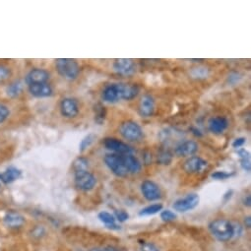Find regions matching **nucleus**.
Here are the masks:
<instances>
[{
    "label": "nucleus",
    "instance_id": "f257e3e1",
    "mask_svg": "<svg viewBox=\"0 0 251 251\" xmlns=\"http://www.w3.org/2000/svg\"><path fill=\"white\" fill-rule=\"evenodd\" d=\"M139 87L131 84H111L105 88L102 98L108 103H116L120 100L130 101L135 99L139 94Z\"/></svg>",
    "mask_w": 251,
    "mask_h": 251
},
{
    "label": "nucleus",
    "instance_id": "f03ea898",
    "mask_svg": "<svg viewBox=\"0 0 251 251\" xmlns=\"http://www.w3.org/2000/svg\"><path fill=\"white\" fill-rule=\"evenodd\" d=\"M209 231L220 241H229L233 236V224L225 219H217L209 224Z\"/></svg>",
    "mask_w": 251,
    "mask_h": 251
},
{
    "label": "nucleus",
    "instance_id": "7ed1b4c3",
    "mask_svg": "<svg viewBox=\"0 0 251 251\" xmlns=\"http://www.w3.org/2000/svg\"><path fill=\"white\" fill-rule=\"evenodd\" d=\"M126 155L108 154L105 157L106 164L108 165V169L117 177L124 178L129 175L127 163H126Z\"/></svg>",
    "mask_w": 251,
    "mask_h": 251
},
{
    "label": "nucleus",
    "instance_id": "20e7f679",
    "mask_svg": "<svg viewBox=\"0 0 251 251\" xmlns=\"http://www.w3.org/2000/svg\"><path fill=\"white\" fill-rule=\"evenodd\" d=\"M55 68L58 74L66 80H75L80 73V66L75 59L58 58L55 60Z\"/></svg>",
    "mask_w": 251,
    "mask_h": 251
},
{
    "label": "nucleus",
    "instance_id": "39448f33",
    "mask_svg": "<svg viewBox=\"0 0 251 251\" xmlns=\"http://www.w3.org/2000/svg\"><path fill=\"white\" fill-rule=\"evenodd\" d=\"M119 132L124 139L129 141H139L144 136L140 125L132 120L122 122L119 127Z\"/></svg>",
    "mask_w": 251,
    "mask_h": 251
},
{
    "label": "nucleus",
    "instance_id": "423d86ee",
    "mask_svg": "<svg viewBox=\"0 0 251 251\" xmlns=\"http://www.w3.org/2000/svg\"><path fill=\"white\" fill-rule=\"evenodd\" d=\"M74 180L75 186L81 191H90L97 183L95 176L88 171L74 173Z\"/></svg>",
    "mask_w": 251,
    "mask_h": 251
},
{
    "label": "nucleus",
    "instance_id": "0eeeda50",
    "mask_svg": "<svg viewBox=\"0 0 251 251\" xmlns=\"http://www.w3.org/2000/svg\"><path fill=\"white\" fill-rule=\"evenodd\" d=\"M199 201H200L199 196L195 193H191V194L186 195L183 198L177 200L175 202V204L173 205V207L176 211L184 213V212L190 211V210H192V209L196 208L199 204Z\"/></svg>",
    "mask_w": 251,
    "mask_h": 251
},
{
    "label": "nucleus",
    "instance_id": "6e6552de",
    "mask_svg": "<svg viewBox=\"0 0 251 251\" xmlns=\"http://www.w3.org/2000/svg\"><path fill=\"white\" fill-rule=\"evenodd\" d=\"M50 79V73L43 68H34L28 72L25 77V83L27 85H33V84H43L48 83Z\"/></svg>",
    "mask_w": 251,
    "mask_h": 251
},
{
    "label": "nucleus",
    "instance_id": "1a4fd4ad",
    "mask_svg": "<svg viewBox=\"0 0 251 251\" xmlns=\"http://www.w3.org/2000/svg\"><path fill=\"white\" fill-rule=\"evenodd\" d=\"M104 145L108 150H110L114 152V154H121V155H126V154H132L133 149L118 139L115 138H107L104 140Z\"/></svg>",
    "mask_w": 251,
    "mask_h": 251
},
{
    "label": "nucleus",
    "instance_id": "9d476101",
    "mask_svg": "<svg viewBox=\"0 0 251 251\" xmlns=\"http://www.w3.org/2000/svg\"><path fill=\"white\" fill-rule=\"evenodd\" d=\"M113 69L121 75H131L136 70V65L132 59L118 58L113 62Z\"/></svg>",
    "mask_w": 251,
    "mask_h": 251
},
{
    "label": "nucleus",
    "instance_id": "9b49d317",
    "mask_svg": "<svg viewBox=\"0 0 251 251\" xmlns=\"http://www.w3.org/2000/svg\"><path fill=\"white\" fill-rule=\"evenodd\" d=\"M60 112L66 118H74L79 113L78 103L71 98H64L60 102Z\"/></svg>",
    "mask_w": 251,
    "mask_h": 251
},
{
    "label": "nucleus",
    "instance_id": "f8f14e48",
    "mask_svg": "<svg viewBox=\"0 0 251 251\" xmlns=\"http://www.w3.org/2000/svg\"><path fill=\"white\" fill-rule=\"evenodd\" d=\"M143 196L148 201H155L161 198V189L157 183L152 180H145L141 184Z\"/></svg>",
    "mask_w": 251,
    "mask_h": 251
},
{
    "label": "nucleus",
    "instance_id": "ddd939ff",
    "mask_svg": "<svg viewBox=\"0 0 251 251\" xmlns=\"http://www.w3.org/2000/svg\"><path fill=\"white\" fill-rule=\"evenodd\" d=\"M207 164L208 162L204 159L200 157H191L184 162L183 170L187 174H198L205 169Z\"/></svg>",
    "mask_w": 251,
    "mask_h": 251
},
{
    "label": "nucleus",
    "instance_id": "4468645a",
    "mask_svg": "<svg viewBox=\"0 0 251 251\" xmlns=\"http://www.w3.org/2000/svg\"><path fill=\"white\" fill-rule=\"evenodd\" d=\"M29 93L36 98H48L51 97L54 93L53 87L49 83L43 84H33L28 86Z\"/></svg>",
    "mask_w": 251,
    "mask_h": 251
},
{
    "label": "nucleus",
    "instance_id": "2eb2a0df",
    "mask_svg": "<svg viewBox=\"0 0 251 251\" xmlns=\"http://www.w3.org/2000/svg\"><path fill=\"white\" fill-rule=\"evenodd\" d=\"M155 108H156V105L153 97H151L150 95L143 96L138 107L139 114L143 117H150L154 114Z\"/></svg>",
    "mask_w": 251,
    "mask_h": 251
},
{
    "label": "nucleus",
    "instance_id": "dca6fc26",
    "mask_svg": "<svg viewBox=\"0 0 251 251\" xmlns=\"http://www.w3.org/2000/svg\"><path fill=\"white\" fill-rule=\"evenodd\" d=\"M208 127L211 132L221 134L229 127V120L224 116L212 117L208 122Z\"/></svg>",
    "mask_w": 251,
    "mask_h": 251
},
{
    "label": "nucleus",
    "instance_id": "f3484780",
    "mask_svg": "<svg viewBox=\"0 0 251 251\" xmlns=\"http://www.w3.org/2000/svg\"><path fill=\"white\" fill-rule=\"evenodd\" d=\"M198 151V145L194 141H185L177 147L175 153L179 157L192 156Z\"/></svg>",
    "mask_w": 251,
    "mask_h": 251
},
{
    "label": "nucleus",
    "instance_id": "a211bd4d",
    "mask_svg": "<svg viewBox=\"0 0 251 251\" xmlns=\"http://www.w3.org/2000/svg\"><path fill=\"white\" fill-rule=\"evenodd\" d=\"M4 223L9 228L18 229L25 224V218L17 212H9L4 217Z\"/></svg>",
    "mask_w": 251,
    "mask_h": 251
},
{
    "label": "nucleus",
    "instance_id": "6ab92c4d",
    "mask_svg": "<svg viewBox=\"0 0 251 251\" xmlns=\"http://www.w3.org/2000/svg\"><path fill=\"white\" fill-rule=\"evenodd\" d=\"M21 177V171L17 167L10 166L3 173L0 174V180L4 183H11Z\"/></svg>",
    "mask_w": 251,
    "mask_h": 251
},
{
    "label": "nucleus",
    "instance_id": "aec40b11",
    "mask_svg": "<svg viewBox=\"0 0 251 251\" xmlns=\"http://www.w3.org/2000/svg\"><path fill=\"white\" fill-rule=\"evenodd\" d=\"M89 169V161L84 157L76 158L72 162V170L74 173L88 171Z\"/></svg>",
    "mask_w": 251,
    "mask_h": 251
},
{
    "label": "nucleus",
    "instance_id": "412c9836",
    "mask_svg": "<svg viewBox=\"0 0 251 251\" xmlns=\"http://www.w3.org/2000/svg\"><path fill=\"white\" fill-rule=\"evenodd\" d=\"M23 91V84L20 81H14L10 83L6 88V93L10 98H17Z\"/></svg>",
    "mask_w": 251,
    "mask_h": 251
},
{
    "label": "nucleus",
    "instance_id": "4be33fe9",
    "mask_svg": "<svg viewBox=\"0 0 251 251\" xmlns=\"http://www.w3.org/2000/svg\"><path fill=\"white\" fill-rule=\"evenodd\" d=\"M100 221L102 223H104L108 228L109 229H118L116 228L117 226L115 225V218L113 215L108 213V212H101L99 215H98Z\"/></svg>",
    "mask_w": 251,
    "mask_h": 251
},
{
    "label": "nucleus",
    "instance_id": "5701e85b",
    "mask_svg": "<svg viewBox=\"0 0 251 251\" xmlns=\"http://www.w3.org/2000/svg\"><path fill=\"white\" fill-rule=\"evenodd\" d=\"M161 209H162L161 204H153V205H150V206L144 208L143 210H141L139 212V215L140 216H152V215H155V214L159 213L160 211H161Z\"/></svg>",
    "mask_w": 251,
    "mask_h": 251
},
{
    "label": "nucleus",
    "instance_id": "b1692460",
    "mask_svg": "<svg viewBox=\"0 0 251 251\" xmlns=\"http://www.w3.org/2000/svg\"><path fill=\"white\" fill-rule=\"evenodd\" d=\"M209 74H210V71L206 67H195L190 71V75L195 79H205Z\"/></svg>",
    "mask_w": 251,
    "mask_h": 251
},
{
    "label": "nucleus",
    "instance_id": "393cba45",
    "mask_svg": "<svg viewBox=\"0 0 251 251\" xmlns=\"http://www.w3.org/2000/svg\"><path fill=\"white\" fill-rule=\"evenodd\" d=\"M106 115H107L106 108L100 104L96 105L95 106V120L99 124H102L106 119Z\"/></svg>",
    "mask_w": 251,
    "mask_h": 251
},
{
    "label": "nucleus",
    "instance_id": "a878e982",
    "mask_svg": "<svg viewBox=\"0 0 251 251\" xmlns=\"http://www.w3.org/2000/svg\"><path fill=\"white\" fill-rule=\"evenodd\" d=\"M95 140H96V136L94 134H88L87 136L84 137L79 145L80 153H83L87 148H89L94 143Z\"/></svg>",
    "mask_w": 251,
    "mask_h": 251
},
{
    "label": "nucleus",
    "instance_id": "bb28decb",
    "mask_svg": "<svg viewBox=\"0 0 251 251\" xmlns=\"http://www.w3.org/2000/svg\"><path fill=\"white\" fill-rule=\"evenodd\" d=\"M173 161V155L170 151H161L158 156V162L160 164H170Z\"/></svg>",
    "mask_w": 251,
    "mask_h": 251
},
{
    "label": "nucleus",
    "instance_id": "cd10ccee",
    "mask_svg": "<svg viewBox=\"0 0 251 251\" xmlns=\"http://www.w3.org/2000/svg\"><path fill=\"white\" fill-rule=\"evenodd\" d=\"M11 76H12L11 69L8 66L0 64V84L8 81Z\"/></svg>",
    "mask_w": 251,
    "mask_h": 251
},
{
    "label": "nucleus",
    "instance_id": "c85d7f7f",
    "mask_svg": "<svg viewBox=\"0 0 251 251\" xmlns=\"http://www.w3.org/2000/svg\"><path fill=\"white\" fill-rule=\"evenodd\" d=\"M9 115H10L9 108L6 105L0 103V124L4 123L9 117Z\"/></svg>",
    "mask_w": 251,
    "mask_h": 251
},
{
    "label": "nucleus",
    "instance_id": "c756f323",
    "mask_svg": "<svg viewBox=\"0 0 251 251\" xmlns=\"http://www.w3.org/2000/svg\"><path fill=\"white\" fill-rule=\"evenodd\" d=\"M161 219L163 222H172L177 219V215L171 210H164L161 213Z\"/></svg>",
    "mask_w": 251,
    "mask_h": 251
},
{
    "label": "nucleus",
    "instance_id": "7c9ffc66",
    "mask_svg": "<svg viewBox=\"0 0 251 251\" xmlns=\"http://www.w3.org/2000/svg\"><path fill=\"white\" fill-rule=\"evenodd\" d=\"M233 176V173H227V172H224V171H219V172H216L214 174H212V179H217V180H223V179H227Z\"/></svg>",
    "mask_w": 251,
    "mask_h": 251
},
{
    "label": "nucleus",
    "instance_id": "2f4dec72",
    "mask_svg": "<svg viewBox=\"0 0 251 251\" xmlns=\"http://www.w3.org/2000/svg\"><path fill=\"white\" fill-rule=\"evenodd\" d=\"M114 215H115V219H117L119 222H125L126 220H128V218H129V215L125 212V211H122V210H120V211H115L114 212Z\"/></svg>",
    "mask_w": 251,
    "mask_h": 251
},
{
    "label": "nucleus",
    "instance_id": "473e14b6",
    "mask_svg": "<svg viewBox=\"0 0 251 251\" xmlns=\"http://www.w3.org/2000/svg\"><path fill=\"white\" fill-rule=\"evenodd\" d=\"M139 251H160V250L153 243L145 242V243L141 244Z\"/></svg>",
    "mask_w": 251,
    "mask_h": 251
},
{
    "label": "nucleus",
    "instance_id": "72a5a7b5",
    "mask_svg": "<svg viewBox=\"0 0 251 251\" xmlns=\"http://www.w3.org/2000/svg\"><path fill=\"white\" fill-rule=\"evenodd\" d=\"M240 165L242 167V170L249 173L251 170V164H250V159H244L240 160Z\"/></svg>",
    "mask_w": 251,
    "mask_h": 251
},
{
    "label": "nucleus",
    "instance_id": "f704fd0d",
    "mask_svg": "<svg viewBox=\"0 0 251 251\" xmlns=\"http://www.w3.org/2000/svg\"><path fill=\"white\" fill-rule=\"evenodd\" d=\"M246 142V139L243 138V137H240V138H236L233 142V147L234 149H238L240 147H242Z\"/></svg>",
    "mask_w": 251,
    "mask_h": 251
},
{
    "label": "nucleus",
    "instance_id": "c9c22d12",
    "mask_svg": "<svg viewBox=\"0 0 251 251\" xmlns=\"http://www.w3.org/2000/svg\"><path fill=\"white\" fill-rule=\"evenodd\" d=\"M236 153H237V155H238V157H239L240 160L250 159V154H249L245 149H238Z\"/></svg>",
    "mask_w": 251,
    "mask_h": 251
},
{
    "label": "nucleus",
    "instance_id": "e433bc0d",
    "mask_svg": "<svg viewBox=\"0 0 251 251\" xmlns=\"http://www.w3.org/2000/svg\"><path fill=\"white\" fill-rule=\"evenodd\" d=\"M240 79H241L240 75H239L238 73H236V72L232 73V74L229 76V82H230L231 84H235V83L238 82Z\"/></svg>",
    "mask_w": 251,
    "mask_h": 251
},
{
    "label": "nucleus",
    "instance_id": "4c0bfd02",
    "mask_svg": "<svg viewBox=\"0 0 251 251\" xmlns=\"http://www.w3.org/2000/svg\"><path fill=\"white\" fill-rule=\"evenodd\" d=\"M233 237L239 236L242 233V228L240 227V225H233Z\"/></svg>",
    "mask_w": 251,
    "mask_h": 251
},
{
    "label": "nucleus",
    "instance_id": "58836bf2",
    "mask_svg": "<svg viewBox=\"0 0 251 251\" xmlns=\"http://www.w3.org/2000/svg\"><path fill=\"white\" fill-rule=\"evenodd\" d=\"M190 131H191L196 137H202V136H203V133L201 132V130H199V129L196 128V127H190Z\"/></svg>",
    "mask_w": 251,
    "mask_h": 251
},
{
    "label": "nucleus",
    "instance_id": "ea45409f",
    "mask_svg": "<svg viewBox=\"0 0 251 251\" xmlns=\"http://www.w3.org/2000/svg\"><path fill=\"white\" fill-rule=\"evenodd\" d=\"M242 202H243V204H244L245 206L249 207V206L251 205V198H250V195H247L246 197H244L243 200H242Z\"/></svg>",
    "mask_w": 251,
    "mask_h": 251
},
{
    "label": "nucleus",
    "instance_id": "a19ab883",
    "mask_svg": "<svg viewBox=\"0 0 251 251\" xmlns=\"http://www.w3.org/2000/svg\"><path fill=\"white\" fill-rule=\"evenodd\" d=\"M233 190H229V191H227V192L225 193V195H224V200H225V201H228L229 199H231V198H232V196H233Z\"/></svg>",
    "mask_w": 251,
    "mask_h": 251
},
{
    "label": "nucleus",
    "instance_id": "79ce46f5",
    "mask_svg": "<svg viewBox=\"0 0 251 251\" xmlns=\"http://www.w3.org/2000/svg\"><path fill=\"white\" fill-rule=\"evenodd\" d=\"M244 225H245L246 228L250 229V227H251V219H250V217H246L244 219Z\"/></svg>",
    "mask_w": 251,
    "mask_h": 251
},
{
    "label": "nucleus",
    "instance_id": "37998d69",
    "mask_svg": "<svg viewBox=\"0 0 251 251\" xmlns=\"http://www.w3.org/2000/svg\"><path fill=\"white\" fill-rule=\"evenodd\" d=\"M106 251H119V250H116L114 248H108V249H106Z\"/></svg>",
    "mask_w": 251,
    "mask_h": 251
},
{
    "label": "nucleus",
    "instance_id": "c03bdc74",
    "mask_svg": "<svg viewBox=\"0 0 251 251\" xmlns=\"http://www.w3.org/2000/svg\"><path fill=\"white\" fill-rule=\"evenodd\" d=\"M91 251H106V250H101V249H93Z\"/></svg>",
    "mask_w": 251,
    "mask_h": 251
}]
</instances>
